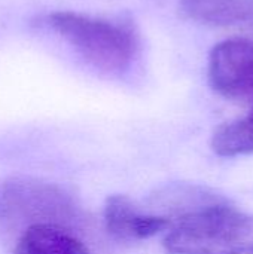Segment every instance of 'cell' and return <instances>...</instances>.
<instances>
[{
  "label": "cell",
  "mask_w": 253,
  "mask_h": 254,
  "mask_svg": "<svg viewBox=\"0 0 253 254\" xmlns=\"http://www.w3.org/2000/svg\"><path fill=\"white\" fill-rule=\"evenodd\" d=\"M164 249L170 254H253V216L219 199L176 219Z\"/></svg>",
  "instance_id": "cell-1"
},
{
  "label": "cell",
  "mask_w": 253,
  "mask_h": 254,
  "mask_svg": "<svg viewBox=\"0 0 253 254\" xmlns=\"http://www.w3.org/2000/svg\"><path fill=\"white\" fill-rule=\"evenodd\" d=\"M46 22L86 63L104 73L127 70L134 58L136 36L127 25L70 10L52 12Z\"/></svg>",
  "instance_id": "cell-2"
},
{
  "label": "cell",
  "mask_w": 253,
  "mask_h": 254,
  "mask_svg": "<svg viewBox=\"0 0 253 254\" xmlns=\"http://www.w3.org/2000/svg\"><path fill=\"white\" fill-rule=\"evenodd\" d=\"M76 216L73 199L57 185L34 177L0 180V222L28 228L37 223L67 225Z\"/></svg>",
  "instance_id": "cell-3"
},
{
  "label": "cell",
  "mask_w": 253,
  "mask_h": 254,
  "mask_svg": "<svg viewBox=\"0 0 253 254\" xmlns=\"http://www.w3.org/2000/svg\"><path fill=\"white\" fill-rule=\"evenodd\" d=\"M209 82L225 98L253 97V40L230 39L218 43L209 57Z\"/></svg>",
  "instance_id": "cell-4"
},
{
  "label": "cell",
  "mask_w": 253,
  "mask_h": 254,
  "mask_svg": "<svg viewBox=\"0 0 253 254\" xmlns=\"http://www.w3.org/2000/svg\"><path fill=\"white\" fill-rule=\"evenodd\" d=\"M103 219L107 232L119 241H143L173 226L169 216L146 214L124 195L107 198Z\"/></svg>",
  "instance_id": "cell-5"
},
{
  "label": "cell",
  "mask_w": 253,
  "mask_h": 254,
  "mask_svg": "<svg viewBox=\"0 0 253 254\" xmlns=\"http://www.w3.org/2000/svg\"><path fill=\"white\" fill-rule=\"evenodd\" d=\"M10 254H91L64 225L37 223L22 229Z\"/></svg>",
  "instance_id": "cell-6"
},
{
  "label": "cell",
  "mask_w": 253,
  "mask_h": 254,
  "mask_svg": "<svg viewBox=\"0 0 253 254\" xmlns=\"http://www.w3.org/2000/svg\"><path fill=\"white\" fill-rule=\"evenodd\" d=\"M179 9L201 24L253 30V0H180Z\"/></svg>",
  "instance_id": "cell-7"
},
{
  "label": "cell",
  "mask_w": 253,
  "mask_h": 254,
  "mask_svg": "<svg viewBox=\"0 0 253 254\" xmlns=\"http://www.w3.org/2000/svg\"><path fill=\"white\" fill-rule=\"evenodd\" d=\"M210 146L216 155L225 158L253 153V109L248 116L221 125Z\"/></svg>",
  "instance_id": "cell-8"
}]
</instances>
